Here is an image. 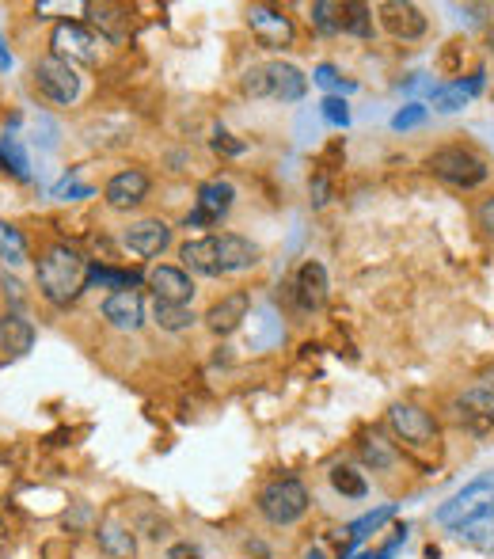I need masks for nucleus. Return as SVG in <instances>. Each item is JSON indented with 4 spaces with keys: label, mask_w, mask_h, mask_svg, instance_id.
<instances>
[{
    "label": "nucleus",
    "mask_w": 494,
    "mask_h": 559,
    "mask_svg": "<svg viewBox=\"0 0 494 559\" xmlns=\"http://www.w3.org/2000/svg\"><path fill=\"white\" fill-rule=\"evenodd\" d=\"M308 487L301 480H293V476H282V480H270L259 491V499H255V510L263 514L266 525H274V529H289V525H297V521L308 514Z\"/></svg>",
    "instance_id": "20e7f679"
},
{
    "label": "nucleus",
    "mask_w": 494,
    "mask_h": 559,
    "mask_svg": "<svg viewBox=\"0 0 494 559\" xmlns=\"http://www.w3.org/2000/svg\"><path fill=\"white\" fill-rule=\"evenodd\" d=\"M95 540H99V548H103V552H107L111 559H133V556H137V537H133L130 525L103 521V525L95 529Z\"/></svg>",
    "instance_id": "b1692460"
},
{
    "label": "nucleus",
    "mask_w": 494,
    "mask_h": 559,
    "mask_svg": "<svg viewBox=\"0 0 494 559\" xmlns=\"http://www.w3.org/2000/svg\"><path fill=\"white\" fill-rule=\"evenodd\" d=\"M358 457H361V464L365 468H373V472H392L399 464V457H403V449H399L384 430H365L358 438Z\"/></svg>",
    "instance_id": "6ab92c4d"
},
{
    "label": "nucleus",
    "mask_w": 494,
    "mask_h": 559,
    "mask_svg": "<svg viewBox=\"0 0 494 559\" xmlns=\"http://www.w3.org/2000/svg\"><path fill=\"white\" fill-rule=\"evenodd\" d=\"M312 80H316L320 88H331V92H354V88H358L354 80H342L335 65H316V73H312Z\"/></svg>",
    "instance_id": "f704fd0d"
},
{
    "label": "nucleus",
    "mask_w": 494,
    "mask_h": 559,
    "mask_svg": "<svg viewBox=\"0 0 494 559\" xmlns=\"http://www.w3.org/2000/svg\"><path fill=\"white\" fill-rule=\"evenodd\" d=\"M240 88H244V96L251 99H270V77H266V65H251L240 80Z\"/></svg>",
    "instance_id": "72a5a7b5"
},
{
    "label": "nucleus",
    "mask_w": 494,
    "mask_h": 559,
    "mask_svg": "<svg viewBox=\"0 0 494 559\" xmlns=\"http://www.w3.org/2000/svg\"><path fill=\"white\" fill-rule=\"evenodd\" d=\"M0 168L16 175L19 183H31V164H27V153H23L19 137H12V134L0 137Z\"/></svg>",
    "instance_id": "cd10ccee"
},
{
    "label": "nucleus",
    "mask_w": 494,
    "mask_h": 559,
    "mask_svg": "<svg viewBox=\"0 0 494 559\" xmlns=\"http://www.w3.org/2000/svg\"><path fill=\"white\" fill-rule=\"evenodd\" d=\"M0 290H4V297H8V301H12V312H16L19 305L27 301V293H23V282H19V278H12V274H4V278H0Z\"/></svg>",
    "instance_id": "58836bf2"
},
{
    "label": "nucleus",
    "mask_w": 494,
    "mask_h": 559,
    "mask_svg": "<svg viewBox=\"0 0 494 559\" xmlns=\"http://www.w3.org/2000/svg\"><path fill=\"white\" fill-rule=\"evenodd\" d=\"M179 259H183V270L190 274H202V278H221V259H217V236H198V240H187L179 248Z\"/></svg>",
    "instance_id": "aec40b11"
},
{
    "label": "nucleus",
    "mask_w": 494,
    "mask_h": 559,
    "mask_svg": "<svg viewBox=\"0 0 494 559\" xmlns=\"http://www.w3.org/2000/svg\"><path fill=\"white\" fill-rule=\"evenodd\" d=\"M426 168L434 172V179L449 183L456 191H475V187H483L491 179L487 160L475 153V149H468V145H441V149L430 153Z\"/></svg>",
    "instance_id": "7ed1b4c3"
},
{
    "label": "nucleus",
    "mask_w": 494,
    "mask_h": 559,
    "mask_svg": "<svg viewBox=\"0 0 494 559\" xmlns=\"http://www.w3.org/2000/svg\"><path fill=\"white\" fill-rule=\"evenodd\" d=\"M164 559H202V548L190 544V540H175L168 552H164Z\"/></svg>",
    "instance_id": "a19ab883"
},
{
    "label": "nucleus",
    "mask_w": 494,
    "mask_h": 559,
    "mask_svg": "<svg viewBox=\"0 0 494 559\" xmlns=\"http://www.w3.org/2000/svg\"><path fill=\"white\" fill-rule=\"evenodd\" d=\"M247 145L244 141H236L232 134H225V130H217V137H213V153H225V156H240Z\"/></svg>",
    "instance_id": "ea45409f"
},
{
    "label": "nucleus",
    "mask_w": 494,
    "mask_h": 559,
    "mask_svg": "<svg viewBox=\"0 0 494 559\" xmlns=\"http://www.w3.org/2000/svg\"><path fill=\"white\" fill-rule=\"evenodd\" d=\"M88 194H92V187H76V183H69V179H65V183H61V187L54 191V198H88Z\"/></svg>",
    "instance_id": "79ce46f5"
},
{
    "label": "nucleus",
    "mask_w": 494,
    "mask_h": 559,
    "mask_svg": "<svg viewBox=\"0 0 494 559\" xmlns=\"http://www.w3.org/2000/svg\"><path fill=\"white\" fill-rule=\"evenodd\" d=\"M266 77H270V99H278V103H297L308 92V77L289 61H270Z\"/></svg>",
    "instance_id": "412c9836"
},
{
    "label": "nucleus",
    "mask_w": 494,
    "mask_h": 559,
    "mask_svg": "<svg viewBox=\"0 0 494 559\" xmlns=\"http://www.w3.org/2000/svg\"><path fill=\"white\" fill-rule=\"evenodd\" d=\"M149 175L141 168H126V172H114L103 187V202L111 206L114 213H130L137 210L145 198H149Z\"/></svg>",
    "instance_id": "9b49d317"
},
{
    "label": "nucleus",
    "mask_w": 494,
    "mask_h": 559,
    "mask_svg": "<svg viewBox=\"0 0 494 559\" xmlns=\"http://www.w3.org/2000/svg\"><path fill=\"white\" fill-rule=\"evenodd\" d=\"M88 270L92 263L80 255L69 244H50V248L38 255V293L54 305V309H65L73 305L80 293L88 290Z\"/></svg>",
    "instance_id": "f257e3e1"
},
{
    "label": "nucleus",
    "mask_w": 494,
    "mask_h": 559,
    "mask_svg": "<svg viewBox=\"0 0 494 559\" xmlns=\"http://www.w3.org/2000/svg\"><path fill=\"white\" fill-rule=\"evenodd\" d=\"M312 27H316L320 35H339L342 31V4L316 0V4H312Z\"/></svg>",
    "instance_id": "7c9ffc66"
},
{
    "label": "nucleus",
    "mask_w": 494,
    "mask_h": 559,
    "mask_svg": "<svg viewBox=\"0 0 494 559\" xmlns=\"http://www.w3.org/2000/svg\"><path fill=\"white\" fill-rule=\"evenodd\" d=\"M232 202H236V187H232L228 179H209V183L198 187L194 210L183 217V225H187V229H213V225H221V217L232 210Z\"/></svg>",
    "instance_id": "0eeeda50"
},
{
    "label": "nucleus",
    "mask_w": 494,
    "mask_h": 559,
    "mask_svg": "<svg viewBox=\"0 0 494 559\" xmlns=\"http://www.w3.org/2000/svg\"><path fill=\"white\" fill-rule=\"evenodd\" d=\"M217 236V259H221V274H240L259 263V244L247 240L240 232H213Z\"/></svg>",
    "instance_id": "a211bd4d"
},
{
    "label": "nucleus",
    "mask_w": 494,
    "mask_h": 559,
    "mask_svg": "<svg viewBox=\"0 0 494 559\" xmlns=\"http://www.w3.org/2000/svg\"><path fill=\"white\" fill-rule=\"evenodd\" d=\"M342 35H354V39H373V8L369 4H342Z\"/></svg>",
    "instance_id": "c85d7f7f"
},
{
    "label": "nucleus",
    "mask_w": 494,
    "mask_h": 559,
    "mask_svg": "<svg viewBox=\"0 0 494 559\" xmlns=\"http://www.w3.org/2000/svg\"><path fill=\"white\" fill-rule=\"evenodd\" d=\"M35 84L50 103H73L80 96V77H76L73 61L54 58V54L35 61Z\"/></svg>",
    "instance_id": "1a4fd4ad"
},
{
    "label": "nucleus",
    "mask_w": 494,
    "mask_h": 559,
    "mask_svg": "<svg viewBox=\"0 0 494 559\" xmlns=\"http://www.w3.org/2000/svg\"><path fill=\"white\" fill-rule=\"evenodd\" d=\"M88 12V20H92V27L103 35V39H126V31H130V12L122 8V4H88L84 8Z\"/></svg>",
    "instance_id": "5701e85b"
},
{
    "label": "nucleus",
    "mask_w": 494,
    "mask_h": 559,
    "mask_svg": "<svg viewBox=\"0 0 494 559\" xmlns=\"http://www.w3.org/2000/svg\"><path fill=\"white\" fill-rule=\"evenodd\" d=\"M247 27H251V35L263 50H285V46H293V35H297L293 20L285 16L282 8H270V4H251L247 8Z\"/></svg>",
    "instance_id": "9d476101"
},
{
    "label": "nucleus",
    "mask_w": 494,
    "mask_h": 559,
    "mask_svg": "<svg viewBox=\"0 0 494 559\" xmlns=\"http://www.w3.org/2000/svg\"><path fill=\"white\" fill-rule=\"evenodd\" d=\"M0 69H12V58H8V50H4V42H0Z\"/></svg>",
    "instance_id": "a18cd8bd"
},
{
    "label": "nucleus",
    "mask_w": 494,
    "mask_h": 559,
    "mask_svg": "<svg viewBox=\"0 0 494 559\" xmlns=\"http://www.w3.org/2000/svg\"><path fill=\"white\" fill-rule=\"evenodd\" d=\"M194 309L190 305H168V301H156L152 305V324L160 331H187L194 328Z\"/></svg>",
    "instance_id": "bb28decb"
},
{
    "label": "nucleus",
    "mask_w": 494,
    "mask_h": 559,
    "mask_svg": "<svg viewBox=\"0 0 494 559\" xmlns=\"http://www.w3.org/2000/svg\"><path fill=\"white\" fill-rule=\"evenodd\" d=\"M247 312H251V297H247L244 290H232V293H225L221 301H213L202 320H206V328L213 331V335L225 339V335H232V331L244 324Z\"/></svg>",
    "instance_id": "dca6fc26"
},
{
    "label": "nucleus",
    "mask_w": 494,
    "mask_h": 559,
    "mask_svg": "<svg viewBox=\"0 0 494 559\" xmlns=\"http://www.w3.org/2000/svg\"><path fill=\"white\" fill-rule=\"evenodd\" d=\"M50 54L65 61H80V65H95L99 61V35L76 20H57L54 31H50Z\"/></svg>",
    "instance_id": "423d86ee"
},
{
    "label": "nucleus",
    "mask_w": 494,
    "mask_h": 559,
    "mask_svg": "<svg viewBox=\"0 0 494 559\" xmlns=\"http://www.w3.org/2000/svg\"><path fill=\"white\" fill-rule=\"evenodd\" d=\"M456 537L464 540V544H472V548H479V552H494V525H487V521H472V525L456 529Z\"/></svg>",
    "instance_id": "2f4dec72"
},
{
    "label": "nucleus",
    "mask_w": 494,
    "mask_h": 559,
    "mask_svg": "<svg viewBox=\"0 0 494 559\" xmlns=\"http://www.w3.org/2000/svg\"><path fill=\"white\" fill-rule=\"evenodd\" d=\"M396 518V506L388 502V506H380V510H369V514H361V518H354L350 525H346V537H342V552H350L354 544H361V540H369L373 533H377L384 521Z\"/></svg>",
    "instance_id": "393cba45"
},
{
    "label": "nucleus",
    "mask_w": 494,
    "mask_h": 559,
    "mask_svg": "<svg viewBox=\"0 0 494 559\" xmlns=\"http://www.w3.org/2000/svg\"><path fill=\"white\" fill-rule=\"evenodd\" d=\"M468 84H453V88H437L434 92V107L437 111H445V115H453V111H460L464 103H468Z\"/></svg>",
    "instance_id": "473e14b6"
},
{
    "label": "nucleus",
    "mask_w": 494,
    "mask_h": 559,
    "mask_svg": "<svg viewBox=\"0 0 494 559\" xmlns=\"http://www.w3.org/2000/svg\"><path fill=\"white\" fill-rule=\"evenodd\" d=\"M327 480H331V487L339 491L342 499H365L369 495V483H365V476H361L354 464H331V472H327Z\"/></svg>",
    "instance_id": "a878e982"
},
{
    "label": "nucleus",
    "mask_w": 494,
    "mask_h": 559,
    "mask_svg": "<svg viewBox=\"0 0 494 559\" xmlns=\"http://www.w3.org/2000/svg\"><path fill=\"white\" fill-rule=\"evenodd\" d=\"M145 278H149V290L156 301H168V305H190V301H194V278H190L183 267L160 263V267H152Z\"/></svg>",
    "instance_id": "ddd939ff"
},
{
    "label": "nucleus",
    "mask_w": 494,
    "mask_h": 559,
    "mask_svg": "<svg viewBox=\"0 0 494 559\" xmlns=\"http://www.w3.org/2000/svg\"><path fill=\"white\" fill-rule=\"evenodd\" d=\"M289 290H293L297 309H304V312L323 309V305H327V270H323V263H316V259L301 263L297 278L289 282Z\"/></svg>",
    "instance_id": "2eb2a0df"
},
{
    "label": "nucleus",
    "mask_w": 494,
    "mask_h": 559,
    "mask_svg": "<svg viewBox=\"0 0 494 559\" xmlns=\"http://www.w3.org/2000/svg\"><path fill=\"white\" fill-rule=\"evenodd\" d=\"M388 430H392V442L399 449H411V453H430L437 442H441V426L437 419L426 411V407L418 404H407V400H399V404L388 407Z\"/></svg>",
    "instance_id": "39448f33"
},
{
    "label": "nucleus",
    "mask_w": 494,
    "mask_h": 559,
    "mask_svg": "<svg viewBox=\"0 0 494 559\" xmlns=\"http://www.w3.org/2000/svg\"><path fill=\"white\" fill-rule=\"evenodd\" d=\"M380 16V27L399 42H415L426 35V16H422V8L418 4H407V0H388V4H380L377 8Z\"/></svg>",
    "instance_id": "f8f14e48"
},
{
    "label": "nucleus",
    "mask_w": 494,
    "mask_h": 559,
    "mask_svg": "<svg viewBox=\"0 0 494 559\" xmlns=\"http://www.w3.org/2000/svg\"><path fill=\"white\" fill-rule=\"evenodd\" d=\"M31 347H35V324L23 320L19 312H4L0 316V354L23 358Z\"/></svg>",
    "instance_id": "4be33fe9"
},
{
    "label": "nucleus",
    "mask_w": 494,
    "mask_h": 559,
    "mask_svg": "<svg viewBox=\"0 0 494 559\" xmlns=\"http://www.w3.org/2000/svg\"><path fill=\"white\" fill-rule=\"evenodd\" d=\"M422 122H426V107H422V103H407V107L392 118V130H415Z\"/></svg>",
    "instance_id": "e433bc0d"
},
{
    "label": "nucleus",
    "mask_w": 494,
    "mask_h": 559,
    "mask_svg": "<svg viewBox=\"0 0 494 559\" xmlns=\"http://www.w3.org/2000/svg\"><path fill=\"white\" fill-rule=\"evenodd\" d=\"M103 320L111 324L114 331H141L145 328V301L137 290H118L103 301Z\"/></svg>",
    "instance_id": "f3484780"
},
{
    "label": "nucleus",
    "mask_w": 494,
    "mask_h": 559,
    "mask_svg": "<svg viewBox=\"0 0 494 559\" xmlns=\"http://www.w3.org/2000/svg\"><path fill=\"white\" fill-rule=\"evenodd\" d=\"M312 202H316V206H323V202H327V183H323V179H316V183H312Z\"/></svg>",
    "instance_id": "37998d69"
},
{
    "label": "nucleus",
    "mask_w": 494,
    "mask_h": 559,
    "mask_svg": "<svg viewBox=\"0 0 494 559\" xmlns=\"http://www.w3.org/2000/svg\"><path fill=\"white\" fill-rule=\"evenodd\" d=\"M122 244H126L133 255L152 259V255H160V251L171 244V225L164 217H141V221H133L130 229L122 232Z\"/></svg>",
    "instance_id": "4468645a"
},
{
    "label": "nucleus",
    "mask_w": 494,
    "mask_h": 559,
    "mask_svg": "<svg viewBox=\"0 0 494 559\" xmlns=\"http://www.w3.org/2000/svg\"><path fill=\"white\" fill-rule=\"evenodd\" d=\"M475 229L483 232V236L494 244V194L491 198H483V202L475 206Z\"/></svg>",
    "instance_id": "4c0bfd02"
},
{
    "label": "nucleus",
    "mask_w": 494,
    "mask_h": 559,
    "mask_svg": "<svg viewBox=\"0 0 494 559\" xmlns=\"http://www.w3.org/2000/svg\"><path fill=\"white\" fill-rule=\"evenodd\" d=\"M0 259H4L8 267L27 263V240H23V232H19L16 225H8V221H0Z\"/></svg>",
    "instance_id": "c756f323"
},
{
    "label": "nucleus",
    "mask_w": 494,
    "mask_h": 559,
    "mask_svg": "<svg viewBox=\"0 0 494 559\" xmlns=\"http://www.w3.org/2000/svg\"><path fill=\"white\" fill-rule=\"evenodd\" d=\"M456 426H464L468 434H491L494 430V385H475L468 392H460L453 404Z\"/></svg>",
    "instance_id": "6e6552de"
},
{
    "label": "nucleus",
    "mask_w": 494,
    "mask_h": 559,
    "mask_svg": "<svg viewBox=\"0 0 494 559\" xmlns=\"http://www.w3.org/2000/svg\"><path fill=\"white\" fill-rule=\"evenodd\" d=\"M304 559H327V556H323V552H308Z\"/></svg>",
    "instance_id": "49530a36"
},
{
    "label": "nucleus",
    "mask_w": 494,
    "mask_h": 559,
    "mask_svg": "<svg viewBox=\"0 0 494 559\" xmlns=\"http://www.w3.org/2000/svg\"><path fill=\"white\" fill-rule=\"evenodd\" d=\"M320 111H323V118H327L331 126H339V130H346V126H350V107H346V99L327 96L320 103Z\"/></svg>",
    "instance_id": "c9c22d12"
},
{
    "label": "nucleus",
    "mask_w": 494,
    "mask_h": 559,
    "mask_svg": "<svg viewBox=\"0 0 494 559\" xmlns=\"http://www.w3.org/2000/svg\"><path fill=\"white\" fill-rule=\"evenodd\" d=\"M358 559H392V552H384V548H380V552H361Z\"/></svg>",
    "instance_id": "c03bdc74"
},
{
    "label": "nucleus",
    "mask_w": 494,
    "mask_h": 559,
    "mask_svg": "<svg viewBox=\"0 0 494 559\" xmlns=\"http://www.w3.org/2000/svg\"><path fill=\"white\" fill-rule=\"evenodd\" d=\"M494 514V472L475 476L464 491H456L449 502H441L434 510V521L441 529H464L472 521H487Z\"/></svg>",
    "instance_id": "f03ea898"
}]
</instances>
